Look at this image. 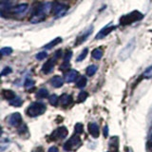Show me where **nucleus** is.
<instances>
[{"mask_svg":"<svg viewBox=\"0 0 152 152\" xmlns=\"http://www.w3.org/2000/svg\"><path fill=\"white\" fill-rule=\"evenodd\" d=\"M68 135V129L66 126H60L51 133V140H59V139H64Z\"/></svg>","mask_w":152,"mask_h":152,"instance_id":"39448f33","label":"nucleus"},{"mask_svg":"<svg viewBox=\"0 0 152 152\" xmlns=\"http://www.w3.org/2000/svg\"><path fill=\"white\" fill-rule=\"evenodd\" d=\"M147 145H148V147L150 149H152V135H151V139H150V141L147 142Z\"/></svg>","mask_w":152,"mask_h":152,"instance_id":"e433bc0d","label":"nucleus"},{"mask_svg":"<svg viewBox=\"0 0 152 152\" xmlns=\"http://www.w3.org/2000/svg\"><path fill=\"white\" fill-rule=\"evenodd\" d=\"M22 100H21V98H19V97H14L12 100H11L10 101V104L11 106H12V107H20L21 104H22Z\"/></svg>","mask_w":152,"mask_h":152,"instance_id":"4be33fe9","label":"nucleus"},{"mask_svg":"<svg viewBox=\"0 0 152 152\" xmlns=\"http://www.w3.org/2000/svg\"><path fill=\"white\" fill-rule=\"evenodd\" d=\"M88 131L91 134V136L93 138H98L100 135V130H99V126L97 124L95 123H91L88 125Z\"/></svg>","mask_w":152,"mask_h":152,"instance_id":"ddd939ff","label":"nucleus"},{"mask_svg":"<svg viewBox=\"0 0 152 152\" xmlns=\"http://www.w3.org/2000/svg\"><path fill=\"white\" fill-rule=\"evenodd\" d=\"M126 152H132V150H131V149L129 148V149H127V151H126Z\"/></svg>","mask_w":152,"mask_h":152,"instance_id":"4c0bfd02","label":"nucleus"},{"mask_svg":"<svg viewBox=\"0 0 152 152\" xmlns=\"http://www.w3.org/2000/svg\"><path fill=\"white\" fill-rule=\"evenodd\" d=\"M54 65H55V59L51 58V59H49L46 63L44 64L42 68V71L44 73H50V71L53 69L54 68Z\"/></svg>","mask_w":152,"mask_h":152,"instance_id":"f8f14e48","label":"nucleus"},{"mask_svg":"<svg viewBox=\"0 0 152 152\" xmlns=\"http://www.w3.org/2000/svg\"><path fill=\"white\" fill-rule=\"evenodd\" d=\"M71 56H72V51L71 50H68L66 52V54L64 56V62H66V63H69L70 58H71Z\"/></svg>","mask_w":152,"mask_h":152,"instance_id":"473e14b6","label":"nucleus"},{"mask_svg":"<svg viewBox=\"0 0 152 152\" xmlns=\"http://www.w3.org/2000/svg\"><path fill=\"white\" fill-rule=\"evenodd\" d=\"M66 10H68V7H66V5H64V4H61V3H54V4H52L51 12L57 17L63 15V14L66 12Z\"/></svg>","mask_w":152,"mask_h":152,"instance_id":"423d86ee","label":"nucleus"},{"mask_svg":"<svg viewBox=\"0 0 152 152\" xmlns=\"http://www.w3.org/2000/svg\"><path fill=\"white\" fill-rule=\"evenodd\" d=\"M88 49H85L81 53L79 54V56H78V58H77V62H81V61H83L86 57H87V55H88Z\"/></svg>","mask_w":152,"mask_h":152,"instance_id":"c756f323","label":"nucleus"},{"mask_svg":"<svg viewBox=\"0 0 152 152\" xmlns=\"http://www.w3.org/2000/svg\"><path fill=\"white\" fill-rule=\"evenodd\" d=\"M0 51H1L2 55H10L12 53V49L10 47H6V48H2Z\"/></svg>","mask_w":152,"mask_h":152,"instance_id":"c85d7f7f","label":"nucleus"},{"mask_svg":"<svg viewBox=\"0 0 152 152\" xmlns=\"http://www.w3.org/2000/svg\"><path fill=\"white\" fill-rule=\"evenodd\" d=\"M142 77L145 78V79H149V78H152V65L149 66V68H147L145 72L142 73Z\"/></svg>","mask_w":152,"mask_h":152,"instance_id":"393cba45","label":"nucleus"},{"mask_svg":"<svg viewBox=\"0 0 152 152\" xmlns=\"http://www.w3.org/2000/svg\"><path fill=\"white\" fill-rule=\"evenodd\" d=\"M49 102L50 104L52 106H57V104L59 102V99H58V96H57L56 94H52L49 97Z\"/></svg>","mask_w":152,"mask_h":152,"instance_id":"b1692460","label":"nucleus"},{"mask_svg":"<svg viewBox=\"0 0 152 152\" xmlns=\"http://www.w3.org/2000/svg\"><path fill=\"white\" fill-rule=\"evenodd\" d=\"M8 122L11 126H17L21 124L22 122V117H21V114L15 112V113H12L11 116L9 117L8 119Z\"/></svg>","mask_w":152,"mask_h":152,"instance_id":"6e6552de","label":"nucleus"},{"mask_svg":"<svg viewBox=\"0 0 152 152\" xmlns=\"http://www.w3.org/2000/svg\"><path fill=\"white\" fill-rule=\"evenodd\" d=\"M47 56H48V53L46 51H40V52H38V53L36 54L35 58L37 60H43V59H45Z\"/></svg>","mask_w":152,"mask_h":152,"instance_id":"7c9ffc66","label":"nucleus"},{"mask_svg":"<svg viewBox=\"0 0 152 152\" xmlns=\"http://www.w3.org/2000/svg\"><path fill=\"white\" fill-rule=\"evenodd\" d=\"M92 31H93V27H89L87 31H85V32L81 33L80 35H78V37H77V39H76L74 45L75 46H79L80 44H82L84 41H86V40L88 39V36L92 33Z\"/></svg>","mask_w":152,"mask_h":152,"instance_id":"0eeeda50","label":"nucleus"},{"mask_svg":"<svg viewBox=\"0 0 152 152\" xmlns=\"http://www.w3.org/2000/svg\"><path fill=\"white\" fill-rule=\"evenodd\" d=\"M48 96H49V91H48V89H46V88H40L36 93L37 98L43 99V98H47Z\"/></svg>","mask_w":152,"mask_h":152,"instance_id":"412c9836","label":"nucleus"},{"mask_svg":"<svg viewBox=\"0 0 152 152\" xmlns=\"http://www.w3.org/2000/svg\"><path fill=\"white\" fill-rule=\"evenodd\" d=\"M62 40H63V39H62L61 37H56L54 40H52V41H50V43H48L47 45H45V46H44V49H47V50L52 49L53 47H55L56 45H58L59 43H61Z\"/></svg>","mask_w":152,"mask_h":152,"instance_id":"a211bd4d","label":"nucleus"},{"mask_svg":"<svg viewBox=\"0 0 152 152\" xmlns=\"http://www.w3.org/2000/svg\"><path fill=\"white\" fill-rule=\"evenodd\" d=\"M109 145L117 148V147H118V138L117 137L111 138V140L109 141Z\"/></svg>","mask_w":152,"mask_h":152,"instance_id":"2f4dec72","label":"nucleus"},{"mask_svg":"<svg viewBox=\"0 0 152 152\" xmlns=\"http://www.w3.org/2000/svg\"><path fill=\"white\" fill-rule=\"evenodd\" d=\"M81 145V139L78 135H74L70 138L69 141H66L64 145V149L66 151L73 150L75 148H78Z\"/></svg>","mask_w":152,"mask_h":152,"instance_id":"20e7f679","label":"nucleus"},{"mask_svg":"<svg viewBox=\"0 0 152 152\" xmlns=\"http://www.w3.org/2000/svg\"><path fill=\"white\" fill-rule=\"evenodd\" d=\"M144 18V14L140 12L139 11H133L129 13L126 14L121 17L120 19V24L123 26H126V25H130L137 21H140Z\"/></svg>","mask_w":152,"mask_h":152,"instance_id":"f257e3e1","label":"nucleus"},{"mask_svg":"<svg viewBox=\"0 0 152 152\" xmlns=\"http://www.w3.org/2000/svg\"><path fill=\"white\" fill-rule=\"evenodd\" d=\"M12 8V0H1L0 3V10H1V15L4 14V12H8L11 11Z\"/></svg>","mask_w":152,"mask_h":152,"instance_id":"9b49d317","label":"nucleus"},{"mask_svg":"<svg viewBox=\"0 0 152 152\" xmlns=\"http://www.w3.org/2000/svg\"><path fill=\"white\" fill-rule=\"evenodd\" d=\"M78 77V71L75 69H70L65 74V81L66 83H72Z\"/></svg>","mask_w":152,"mask_h":152,"instance_id":"9d476101","label":"nucleus"},{"mask_svg":"<svg viewBox=\"0 0 152 152\" xmlns=\"http://www.w3.org/2000/svg\"><path fill=\"white\" fill-rule=\"evenodd\" d=\"M116 28L115 26H107V27H104L103 28L101 31H100L97 35L95 36V39H102V38L106 37L107 35H108L112 31H114Z\"/></svg>","mask_w":152,"mask_h":152,"instance_id":"1a4fd4ad","label":"nucleus"},{"mask_svg":"<svg viewBox=\"0 0 152 152\" xmlns=\"http://www.w3.org/2000/svg\"><path fill=\"white\" fill-rule=\"evenodd\" d=\"M88 96V92H86V91H81V92L79 93V95H78V98H77L78 100H77V101H78L79 103H82V102H84V101H86V100H87Z\"/></svg>","mask_w":152,"mask_h":152,"instance_id":"bb28decb","label":"nucleus"},{"mask_svg":"<svg viewBox=\"0 0 152 152\" xmlns=\"http://www.w3.org/2000/svg\"><path fill=\"white\" fill-rule=\"evenodd\" d=\"M103 54H104V52L102 50V49H100V48H97V49H95L93 51H92V57L94 59H96V60H100L103 57Z\"/></svg>","mask_w":152,"mask_h":152,"instance_id":"6ab92c4d","label":"nucleus"},{"mask_svg":"<svg viewBox=\"0 0 152 152\" xmlns=\"http://www.w3.org/2000/svg\"><path fill=\"white\" fill-rule=\"evenodd\" d=\"M74 130L76 134H82L84 131V126L81 123H77L74 126Z\"/></svg>","mask_w":152,"mask_h":152,"instance_id":"a878e982","label":"nucleus"},{"mask_svg":"<svg viewBox=\"0 0 152 152\" xmlns=\"http://www.w3.org/2000/svg\"><path fill=\"white\" fill-rule=\"evenodd\" d=\"M50 84H51L52 87H54V88H60L63 86L64 80L61 76L56 75V76H53V77L50 79Z\"/></svg>","mask_w":152,"mask_h":152,"instance_id":"2eb2a0df","label":"nucleus"},{"mask_svg":"<svg viewBox=\"0 0 152 152\" xmlns=\"http://www.w3.org/2000/svg\"><path fill=\"white\" fill-rule=\"evenodd\" d=\"M97 69H98V66H97L90 65L89 66H88V69H87V74L88 76H93L95 73H96Z\"/></svg>","mask_w":152,"mask_h":152,"instance_id":"5701e85b","label":"nucleus"},{"mask_svg":"<svg viewBox=\"0 0 152 152\" xmlns=\"http://www.w3.org/2000/svg\"><path fill=\"white\" fill-rule=\"evenodd\" d=\"M104 137H107V135H108V127L107 126H104Z\"/></svg>","mask_w":152,"mask_h":152,"instance_id":"c9c22d12","label":"nucleus"},{"mask_svg":"<svg viewBox=\"0 0 152 152\" xmlns=\"http://www.w3.org/2000/svg\"><path fill=\"white\" fill-rule=\"evenodd\" d=\"M87 85V78L85 76H80V77L76 80V86L79 88H83L86 87Z\"/></svg>","mask_w":152,"mask_h":152,"instance_id":"aec40b11","label":"nucleus"},{"mask_svg":"<svg viewBox=\"0 0 152 152\" xmlns=\"http://www.w3.org/2000/svg\"><path fill=\"white\" fill-rule=\"evenodd\" d=\"M34 84H35V82L33 80H31V79H27L25 81V83H24V86H25V88L27 89H30V88H32L33 87H34Z\"/></svg>","mask_w":152,"mask_h":152,"instance_id":"cd10ccee","label":"nucleus"},{"mask_svg":"<svg viewBox=\"0 0 152 152\" xmlns=\"http://www.w3.org/2000/svg\"><path fill=\"white\" fill-rule=\"evenodd\" d=\"M27 9H28V4H26V3L19 4V5H17L16 7L13 8L12 12L13 13H16V14H20V13L25 12L27 11Z\"/></svg>","mask_w":152,"mask_h":152,"instance_id":"dca6fc26","label":"nucleus"},{"mask_svg":"<svg viewBox=\"0 0 152 152\" xmlns=\"http://www.w3.org/2000/svg\"><path fill=\"white\" fill-rule=\"evenodd\" d=\"M48 152H59V150L56 146H50L49 150H48Z\"/></svg>","mask_w":152,"mask_h":152,"instance_id":"f704fd0d","label":"nucleus"},{"mask_svg":"<svg viewBox=\"0 0 152 152\" xmlns=\"http://www.w3.org/2000/svg\"><path fill=\"white\" fill-rule=\"evenodd\" d=\"M135 46H136L135 39L133 38V39H131L127 43V45L124 48L120 53H119V58H120V60H126V58H128V56H129L132 53V51L134 50Z\"/></svg>","mask_w":152,"mask_h":152,"instance_id":"7ed1b4c3","label":"nucleus"},{"mask_svg":"<svg viewBox=\"0 0 152 152\" xmlns=\"http://www.w3.org/2000/svg\"><path fill=\"white\" fill-rule=\"evenodd\" d=\"M2 95L5 99L9 100V101H11V100H12L14 97H16L15 93H14L11 89H4L2 91Z\"/></svg>","mask_w":152,"mask_h":152,"instance_id":"f3484780","label":"nucleus"},{"mask_svg":"<svg viewBox=\"0 0 152 152\" xmlns=\"http://www.w3.org/2000/svg\"><path fill=\"white\" fill-rule=\"evenodd\" d=\"M10 73H12V69L10 66H6L2 71H1V76H6Z\"/></svg>","mask_w":152,"mask_h":152,"instance_id":"72a5a7b5","label":"nucleus"},{"mask_svg":"<svg viewBox=\"0 0 152 152\" xmlns=\"http://www.w3.org/2000/svg\"><path fill=\"white\" fill-rule=\"evenodd\" d=\"M59 102L63 107H66L72 102V97H71V95L69 94H63V95H61V97L59 98Z\"/></svg>","mask_w":152,"mask_h":152,"instance_id":"4468645a","label":"nucleus"},{"mask_svg":"<svg viewBox=\"0 0 152 152\" xmlns=\"http://www.w3.org/2000/svg\"><path fill=\"white\" fill-rule=\"evenodd\" d=\"M46 111V106L43 103L34 102L31 104L27 109V115L30 117H37Z\"/></svg>","mask_w":152,"mask_h":152,"instance_id":"f03ea898","label":"nucleus"}]
</instances>
